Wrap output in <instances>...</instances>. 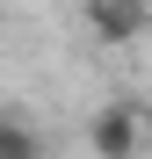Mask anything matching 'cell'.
<instances>
[{
    "instance_id": "2",
    "label": "cell",
    "mask_w": 152,
    "mask_h": 159,
    "mask_svg": "<svg viewBox=\"0 0 152 159\" xmlns=\"http://www.w3.org/2000/svg\"><path fill=\"white\" fill-rule=\"evenodd\" d=\"M145 22H152L145 0H87V29H94V43H131Z\"/></svg>"
},
{
    "instance_id": "3",
    "label": "cell",
    "mask_w": 152,
    "mask_h": 159,
    "mask_svg": "<svg viewBox=\"0 0 152 159\" xmlns=\"http://www.w3.org/2000/svg\"><path fill=\"white\" fill-rule=\"evenodd\" d=\"M0 159H44L36 130H29V123H15V116H0Z\"/></svg>"
},
{
    "instance_id": "1",
    "label": "cell",
    "mask_w": 152,
    "mask_h": 159,
    "mask_svg": "<svg viewBox=\"0 0 152 159\" xmlns=\"http://www.w3.org/2000/svg\"><path fill=\"white\" fill-rule=\"evenodd\" d=\"M87 152L94 159H145L152 152V109H138V101H101L87 116Z\"/></svg>"
}]
</instances>
